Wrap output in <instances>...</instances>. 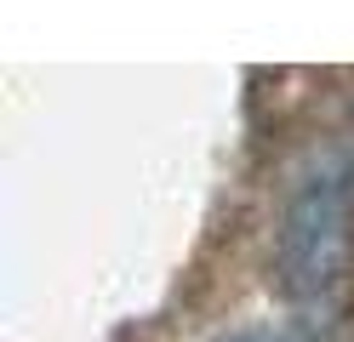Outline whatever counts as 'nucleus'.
<instances>
[{
	"label": "nucleus",
	"instance_id": "nucleus-1",
	"mask_svg": "<svg viewBox=\"0 0 354 342\" xmlns=\"http://www.w3.org/2000/svg\"><path fill=\"white\" fill-rule=\"evenodd\" d=\"M354 257V182L320 171L280 217V280L292 296H326Z\"/></svg>",
	"mask_w": 354,
	"mask_h": 342
},
{
	"label": "nucleus",
	"instance_id": "nucleus-2",
	"mask_svg": "<svg viewBox=\"0 0 354 342\" xmlns=\"http://www.w3.org/2000/svg\"><path fill=\"white\" fill-rule=\"evenodd\" d=\"M234 342H274V336H234Z\"/></svg>",
	"mask_w": 354,
	"mask_h": 342
}]
</instances>
